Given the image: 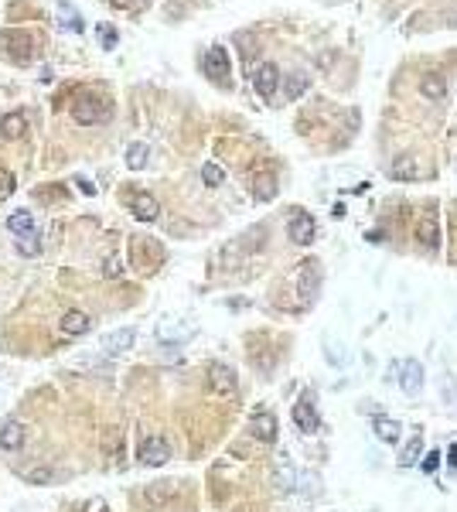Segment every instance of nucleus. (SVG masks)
Returning a JSON list of instances; mask_svg holds the SVG:
<instances>
[{"mask_svg": "<svg viewBox=\"0 0 457 512\" xmlns=\"http://www.w3.org/2000/svg\"><path fill=\"white\" fill-rule=\"evenodd\" d=\"M106 113H110V103L93 96V93H86V96H79L76 103H72V117H76V123H86V127L106 120Z\"/></svg>", "mask_w": 457, "mask_h": 512, "instance_id": "1", "label": "nucleus"}, {"mask_svg": "<svg viewBox=\"0 0 457 512\" xmlns=\"http://www.w3.org/2000/svg\"><path fill=\"white\" fill-rule=\"evenodd\" d=\"M0 48H4L14 62H31V55H35L31 38H28L24 31H4V35H0Z\"/></svg>", "mask_w": 457, "mask_h": 512, "instance_id": "2", "label": "nucleus"}, {"mask_svg": "<svg viewBox=\"0 0 457 512\" xmlns=\"http://www.w3.org/2000/svg\"><path fill=\"white\" fill-rule=\"evenodd\" d=\"M168 458H171V448H168L164 437H157V434L144 437V444H140V461H144V465L157 468V465H164Z\"/></svg>", "mask_w": 457, "mask_h": 512, "instance_id": "3", "label": "nucleus"}, {"mask_svg": "<svg viewBox=\"0 0 457 512\" xmlns=\"http://www.w3.org/2000/svg\"><path fill=\"white\" fill-rule=\"evenodd\" d=\"M202 65H205V76H209V79L222 82V86L228 82V52H226V48H219V45H215V48H209Z\"/></svg>", "mask_w": 457, "mask_h": 512, "instance_id": "4", "label": "nucleus"}, {"mask_svg": "<svg viewBox=\"0 0 457 512\" xmlns=\"http://www.w3.org/2000/svg\"><path fill=\"white\" fill-rule=\"evenodd\" d=\"M253 86H256V93L263 99H273L277 86H280V69H277L273 62H263V65L256 69V76H253Z\"/></svg>", "mask_w": 457, "mask_h": 512, "instance_id": "5", "label": "nucleus"}, {"mask_svg": "<svg viewBox=\"0 0 457 512\" xmlns=\"http://www.w3.org/2000/svg\"><path fill=\"white\" fill-rule=\"evenodd\" d=\"M417 239H420V246H423L427 253H437V246H440V222H437V216H434V212H427V216L417 222Z\"/></svg>", "mask_w": 457, "mask_h": 512, "instance_id": "6", "label": "nucleus"}, {"mask_svg": "<svg viewBox=\"0 0 457 512\" xmlns=\"http://www.w3.org/2000/svg\"><path fill=\"white\" fill-rule=\"evenodd\" d=\"M386 175L393 178V181H420V178H423V164H420V158L406 154V158L393 161V164L386 168Z\"/></svg>", "mask_w": 457, "mask_h": 512, "instance_id": "7", "label": "nucleus"}, {"mask_svg": "<svg viewBox=\"0 0 457 512\" xmlns=\"http://www.w3.org/2000/svg\"><path fill=\"white\" fill-rule=\"evenodd\" d=\"M400 386H403V393L406 396H417L420 393V386H423V366H420L417 359H406L400 369Z\"/></svg>", "mask_w": 457, "mask_h": 512, "instance_id": "8", "label": "nucleus"}, {"mask_svg": "<svg viewBox=\"0 0 457 512\" xmlns=\"http://www.w3.org/2000/svg\"><path fill=\"white\" fill-rule=\"evenodd\" d=\"M209 383L219 396H232L236 393V386H239V383H236V373H232L228 366H222V362H215L209 369Z\"/></svg>", "mask_w": 457, "mask_h": 512, "instance_id": "9", "label": "nucleus"}, {"mask_svg": "<svg viewBox=\"0 0 457 512\" xmlns=\"http://www.w3.org/2000/svg\"><path fill=\"white\" fill-rule=\"evenodd\" d=\"M294 424L301 427V431H318V410H314V400L311 396H301L297 403H294Z\"/></svg>", "mask_w": 457, "mask_h": 512, "instance_id": "10", "label": "nucleus"}, {"mask_svg": "<svg viewBox=\"0 0 457 512\" xmlns=\"http://www.w3.org/2000/svg\"><path fill=\"white\" fill-rule=\"evenodd\" d=\"M290 239L297 243V246H307L311 239H314V219L307 216V212H297V216L290 219Z\"/></svg>", "mask_w": 457, "mask_h": 512, "instance_id": "11", "label": "nucleus"}, {"mask_svg": "<svg viewBox=\"0 0 457 512\" xmlns=\"http://www.w3.org/2000/svg\"><path fill=\"white\" fill-rule=\"evenodd\" d=\"M249 427H253V437L263 441V444H273V441H277V417L273 414H253Z\"/></svg>", "mask_w": 457, "mask_h": 512, "instance_id": "12", "label": "nucleus"}, {"mask_svg": "<svg viewBox=\"0 0 457 512\" xmlns=\"http://www.w3.org/2000/svg\"><path fill=\"white\" fill-rule=\"evenodd\" d=\"M130 209H134V216L140 222H154V219L161 216V205H157V198L147 195V192H140V195L130 198Z\"/></svg>", "mask_w": 457, "mask_h": 512, "instance_id": "13", "label": "nucleus"}, {"mask_svg": "<svg viewBox=\"0 0 457 512\" xmlns=\"http://www.w3.org/2000/svg\"><path fill=\"white\" fill-rule=\"evenodd\" d=\"M24 424L21 420H7L4 427H0V448L4 451H18L21 444H24Z\"/></svg>", "mask_w": 457, "mask_h": 512, "instance_id": "14", "label": "nucleus"}, {"mask_svg": "<svg viewBox=\"0 0 457 512\" xmlns=\"http://www.w3.org/2000/svg\"><path fill=\"white\" fill-rule=\"evenodd\" d=\"M134 342H137L134 328H120V332H113V335H106V342H103V352L120 355V352H127V349H134Z\"/></svg>", "mask_w": 457, "mask_h": 512, "instance_id": "15", "label": "nucleus"}, {"mask_svg": "<svg viewBox=\"0 0 457 512\" xmlns=\"http://www.w3.org/2000/svg\"><path fill=\"white\" fill-rule=\"evenodd\" d=\"M58 328H62V335H86L93 328V321L82 311H65V318L58 321Z\"/></svg>", "mask_w": 457, "mask_h": 512, "instance_id": "16", "label": "nucleus"}, {"mask_svg": "<svg viewBox=\"0 0 457 512\" xmlns=\"http://www.w3.org/2000/svg\"><path fill=\"white\" fill-rule=\"evenodd\" d=\"M420 93L430 99V103H440V99H447V79L437 76V72H430V76L420 79Z\"/></svg>", "mask_w": 457, "mask_h": 512, "instance_id": "17", "label": "nucleus"}, {"mask_svg": "<svg viewBox=\"0 0 457 512\" xmlns=\"http://www.w3.org/2000/svg\"><path fill=\"white\" fill-rule=\"evenodd\" d=\"M253 198H256V202L277 198V175H273V171H260V175L253 178Z\"/></svg>", "mask_w": 457, "mask_h": 512, "instance_id": "18", "label": "nucleus"}, {"mask_svg": "<svg viewBox=\"0 0 457 512\" xmlns=\"http://www.w3.org/2000/svg\"><path fill=\"white\" fill-rule=\"evenodd\" d=\"M24 130H28V120H24V113H7V117L0 120V134H4L7 140H18Z\"/></svg>", "mask_w": 457, "mask_h": 512, "instance_id": "19", "label": "nucleus"}, {"mask_svg": "<svg viewBox=\"0 0 457 512\" xmlns=\"http://www.w3.org/2000/svg\"><path fill=\"white\" fill-rule=\"evenodd\" d=\"M307 86H311V76H307V72H290V76L284 79V96L287 99H301Z\"/></svg>", "mask_w": 457, "mask_h": 512, "instance_id": "20", "label": "nucleus"}, {"mask_svg": "<svg viewBox=\"0 0 457 512\" xmlns=\"http://www.w3.org/2000/svg\"><path fill=\"white\" fill-rule=\"evenodd\" d=\"M372 431H376V437H379V441H386V444H396V441H400V424H396V420H389V417H376Z\"/></svg>", "mask_w": 457, "mask_h": 512, "instance_id": "21", "label": "nucleus"}, {"mask_svg": "<svg viewBox=\"0 0 457 512\" xmlns=\"http://www.w3.org/2000/svg\"><path fill=\"white\" fill-rule=\"evenodd\" d=\"M7 229L18 233V236H28V233H35V216L31 212H14L7 219Z\"/></svg>", "mask_w": 457, "mask_h": 512, "instance_id": "22", "label": "nucleus"}, {"mask_svg": "<svg viewBox=\"0 0 457 512\" xmlns=\"http://www.w3.org/2000/svg\"><path fill=\"white\" fill-rule=\"evenodd\" d=\"M301 280H304V304L314 301L318 291V263H301Z\"/></svg>", "mask_w": 457, "mask_h": 512, "instance_id": "23", "label": "nucleus"}, {"mask_svg": "<svg viewBox=\"0 0 457 512\" xmlns=\"http://www.w3.org/2000/svg\"><path fill=\"white\" fill-rule=\"evenodd\" d=\"M58 11H62V28H65V31H82V14H79L76 7H72V4H65V0H58Z\"/></svg>", "mask_w": 457, "mask_h": 512, "instance_id": "24", "label": "nucleus"}, {"mask_svg": "<svg viewBox=\"0 0 457 512\" xmlns=\"http://www.w3.org/2000/svg\"><path fill=\"white\" fill-rule=\"evenodd\" d=\"M195 335V325H161V338L164 342H181V338Z\"/></svg>", "mask_w": 457, "mask_h": 512, "instance_id": "25", "label": "nucleus"}, {"mask_svg": "<svg viewBox=\"0 0 457 512\" xmlns=\"http://www.w3.org/2000/svg\"><path fill=\"white\" fill-rule=\"evenodd\" d=\"M147 158H151V147H147V144H130V151H127V164H130L134 171H140V168L147 164Z\"/></svg>", "mask_w": 457, "mask_h": 512, "instance_id": "26", "label": "nucleus"}, {"mask_svg": "<svg viewBox=\"0 0 457 512\" xmlns=\"http://www.w3.org/2000/svg\"><path fill=\"white\" fill-rule=\"evenodd\" d=\"M324 359H328L331 366H345V349H342V342H335L331 335L324 338Z\"/></svg>", "mask_w": 457, "mask_h": 512, "instance_id": "27", "label": "nucleus"}, {"mask_svg": "<svg viewBox=\"0 0 457 512\" xmlns=\"http://www.w3.org/2000/svg\"><path fill=\"white\" fill-rule=\"evenodd\" d=\"M273 482H277V489H280V492H294L297 475H294V468H277V472H273Z\"/></svg>", "mask_w": 457, "mask_h": 512, "instance_id": "28", "label": "nucleus"}, {"mask_svg": "<svg viewBox=\"0 0 457 512\" xmlns=\"http://www.w3.org/2000/svg\"><path fill=\"white\" fill-rule=\"evenodd\" d=\"M18 253H21V256H38V253H41V243H38V236H35V233H28V236H21V239H18Z\"/></svg>", "mask_w": 457, "mask_h": 512, "instance_id": "29", "label": "nucleus"}, {"mask_svg": "<svg viewBox=\"0 0 457 512\" xmlns=\"http://www.w3.org/2000/svg\"><path fill=\"white\" fill-rule=\"evenodd\" d=\"M202 178H205L209 188H219V185L226 181V171H222L219 164H205V168H202Z\"/></svg>", "mask_w": 457, "mask_h": 512, "instance_id": "30", "label": "nucleus"}, {"mask_svg": "<svg viewBox=\"0 0 457 512\" xmlns=\"http://www.w3.org/2000/svg\"><path fill=\"white\" fill-rule=\"evenodd\" d=\"M420 451H423V441H420V434H417V437H413V441L403 448V458H400V461H403V465H413Z\"/></svg>", "mask_w": 457, "mask_h": 512, "instance_id": "31", "label": "nucleus"}, {"mask_svg": "<svg viewBox=\"0 0 457 512\" xmlns=\"http://www.w3.org/2000/svg\"><path fill=\"white\" fill-rule=\"evenodd\" d=\"M52 478H55L52 468H31V472H28V485H48Z\"/></svg>", "mask_w": 457, "mask_h": 512, "instance_id": "32", "label": "nucleus"}, {"mask_svg": "<svg viewBox=\"0 0 457 512\" xmlns=\"http://www.w3.org/2000/svg\"><path fill=\"white\" fill-rule=\"evenodd\" d=\"M99 38H103V45H106V48H113L120 35H116V28H110V24H103V28H99Z\"/></svg>", "mask_w": 457, "mask_h": 512, "instance_id": "33", "label": "nucleus"}, {"mask_svg": "<svg viewBox=\"0 0 457 512\" xmlns=\"http://www.w3.org/2000/svg\"><path fill=\"white\" fill-rule=\"evenodd\" d=\"M437 465H440V454L430 451L427 454V461H423V472H437Z\"/></svg>", "mask_w": 457, "mask_h": 512, "instance_id": "34", "label": "nucleus"}, {"mask_svg": "<svg viewBox=\"0 0 457 512\" xmlns=\"http://www.w3.org/2000/svg\"><path fill=\"white\" fill-rule=\"evenodd\" d=\"M103 274H106V277H116V274H120V263H116V260H110V263L103 267Z\"/></svg>", "mask_w": 457, "mask_h": 512, "instance_id": "35", "label": "nucleus"}, {"mask_svg": "<svg viewBox=\"0 0 457 512\" xmlns=\"http://www.w3.org/2000/svg\"><path fill=\"white\" fill-rule=\"evenodd\" d=\"M76 185H79V188H82V192H86V195H96V188H93V185H89V181H76Z\"/></svg>", "mask_w": 457, "mask_h": 512, "instance_id": "36", "label": "nucleus"}, {"mask_svg": "<svg viewBox=\"0 0 457 512\" xmlns=\"http://www.w3.org/2000/svg\"><path fill=\"white\" fill-rule=\"evenodd\" d=\"M127 4H130V0H127Z\"/></svg>", "mask_w": 457, "mask_h": 512, "instance_id": "37", "label": "nucleus"}]
</instances>
